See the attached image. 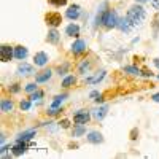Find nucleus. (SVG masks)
<instances>
[{"label": "nucleus", "instance_id": "nucleus-1", "mask_svg": "<svg viewBox=\"0 0 159 159\" xmlns=\"http://www.w3.org/2000/svg\"><path fill=\"white\" fill-rule=\"evenodd\" d=\"M145 16H147V13H145V10L142 8V7H130L129 10H127V15H126V18H127V21L134 25H139V24H142L143 22V19H145Z\"/></svg>", "mask_w": 159, "mask_h": 159}, {"label": "nucleus", "instance_id": "nucleus-2", "mask_svg": "<svg viewBox=\"0 0 159 159\" xmlns=\"http://www.w3.org/2000/svg\"><path fill=\"white\" fill-rule=\"evenodd\" d=\"M118 22H119V21H118V16H116L115 11L108 10V11L103 13V21H102V24L105 25V27L113 29V27H116V25H118Z\"/></svg>", "mask_w": 159, "mask_h": 159}, {"label": "nucleus", "instance_id": "nucleus-3", "mask_svg": "<svg viewBox=\"0 0 159 159\" xmlns=\"http://www.w3.org/2000/svg\"><path fill=\"white\" fill-rule=\"evenodd\" d=\"M45 21L48 25H51V27H57V25L62 22V16L59 15V13L52 11V13H48V15L45 16Z\"/></svg>", "mask_w": 159, "mask_h": 159}, {"label": "nucleus", "instance_id": "nucleus-4", "mask_svg": "<svg viewBox=\"0 0 159 159\" xmlns=\"http://www.w3.org/2000/svg\"><path fill=\"white\" fill-rule=\"evenodd\" d=\"M89 119H91L89 111H86V110H80V111L73 116V123H75V124H86Z\"/></svg>", "mask_w": 159, "mask_h": 159}, {"label": "nucleus", "instance_id": "nucleus-5", "mask_svg": "<svg viewBox=\"0 0 159 159\" xmlns=\"http://www.w3.org/2000/svg\"><path fill=\"white\" fill-rule=\"evenodd\" d=\"M0 51H2V62H8L13 56H15V48H11L8 45H3L0 48Z\"/></svg>", "mask_w": 159, "mask_h": 159}, {"label": "nucleus", "instance_id": "nucleus-6", "mask_svg": "<svg viewBox=\"0 0 159 159\" xmlns=\"http://www.w3.org/2000/svg\"><path fill=\"white\" fill-rule=\"evenodd\" d=\"M34 62H35L37 67H43V65H46V62H48V54L43 52V51L37 52V54L34 56Z\"/></svg>", "mask_w": 159, "mask_h": 159}, {"label": "nucleus", "instance_id": "nucleus-7", "mask_svg": "<svg viewBox=\"0 0 159 159\" xmlns=\"http://www.w3.org/2000/svg\"><path fill=\"white\" fill-rule=\"evenodd\" d=\"M88 142L89 143H102L103 142V135L100 134V132L97 130H92L88 134Z\"/></svg>", "mask_w": 159, "mask_h": 159}, {"label": "nucleus", "instance_id": "nucleus-8", "mask_svg": "<svg viewBox=\"0 0 159 159\" xmlns=\"http://www.w3.org/2000/svg\"><path fill=\"white\" fill-rule=\"evenodd\" d=\"M84 49H86V42H83V40H76V42L72 45V52L73 54H81Z\"/></svg>", "mask_w": 159, "mask_h": 159}, {"label": "nucleus", "instance_id": "nucleus-9", "mask_svg": "<svg viewBox=\"0 0 159 159\" xmlns=\"http://www.w3.org/2000/svg\"><path fill=\"white\" fill-rule=\"evenodd\" d=\"M35 134H37L35 129H29V130H25V132H21L19 137H18V140H19V142H29V140H32V139L35 137Z\"/></svg>", "mask_w": 159, "mask_h": 159}, {"label": "nucleus", "instance_id": "nucleus-10", "mask_svg": "<svg viewBox=\"0 0 159 159\" xmlns=\"http://www.w3.org/2000/svg\"><path fill=\"white\" fill-rule=\"evenodd\" d=\"M80 13H81L80 7H78V5H72V7H69L67 13H65V16H67L69 19H76V18L80 16Z\"/></svg>", "mask_w": 159, "mask_h": 159}, {"label": "nucleus", "instance_id": "nucleus-11", "mask_svg": "<svg viewBox=\"0 0 159 159\" xmlns=\"http://www.w3.org/2000/svg\"><path fill=\"white\" fill-rule=\"evenodd\" d=\"M27 54H29V51H27V48H25V46H16L15 48V57L16 59L22 61V59L27 57Z\"/></svg>", "mask_w": 159, "mask_h": 159}, {"label": "nucleus", "instance_id": "nucleus-12", "mask_svg": "<svg viewBox=\"0 0 159 159\" xmlns=\"http://www.w3.org/2000/svg\"><path fill=\"white\" fill-rule=\"evenodd\" d=\"M51 75H52V73H51L49 69H48V70H43V72H40V73L35 76V81H37V83H46L48 80L51 78Z\"/></svg>", "mask_w": 159, "mask_h": 159}, {"label": "nucleus", "instance_id": "nucleus-13", "mask_svg": "<svg viewBox=\"0 0 159 159\" xmlns=\"http://www.w3.org/2000/svg\"><path fill=\"white\" fill-rule=\"evenodd\" d=\"M65 97H67L65 94H62V96H57V97H56V100L51 103V108H49V111H48V113H49V115H54V113H57V111H56V108H57L59 105L64 102V99H65Z\"/></svg>", "mask_w": 159, "mask_h": 159}, {"label": "nucleus", "instance_id": "nucleus-14", "mask_svg": "<svg viewBox=\"0 0 159 159\" xmlns=\"http://www.w3.org/2000/svg\"><path fill=\"white\" fill-rule=\"evenodd\" d=\"M25 150H27V147L24 145V142H16V145L13 147V154L15 156H21V154H24L25 153Z\"/></svg>", "mask_w": 159, "mask_h": 159}, {"label": "nucleus", "instance_id": "nucleus-15", "mask_svg": "<svg viewBox=\"0 0 159 159\" xmlns=\"http://www.w3.org/2000/svg\"><path fill=\"white\" fill-rule=\"evenodd\" d=\"M18 73L19 75H30V73H34V67L29 65V64H25V62H22L18 67Z\"/></svg>", "mask_w": 159, "mask_h": 159}, {"label": "nucleus", "instance_id": "nucleus-16", "mask_svg": "<svg viewBox=\"0 0 159 159\" xmlns=\"http://www.w3.org/2000/svg\"><path fill=\"white\" fill-rule=\"evenodd\" d=\"M65 34L70 35V37H78L80 27H78L76 24H70V25H67V27H65Z\"/></svg>", "mask_w": 159, "mask_h": 159}, {"label": "nucleus", "instance_id": "nucleus-17", "mask_svg": "<svg viewBox=\"0 0 159 159\" xmlns=\"http://www.w3.org/2000/svg\"><path fill=\"white\" fill-rule=\"evenodd\" d=\"M107 111H108V107H100V108L94 110V118L97 119V121H100V119H103L105 116H107Z\"/></svg>", "mask_w": 159, "mask_h": 159}, {"label": "nucleus", "instance_id": "nucleus-18", "mask_svg": "<svg viewBox=\"0 0 159 159\" xmlns=\"http://www.w3.org/2000/svg\"><path fill=\"white\" fill-rule=\"evenodd\" d=\"M46 40H48L49 43H57V42H59V34H57V30H54V29L49 30V32H48Z\"/></svg>", "mask_w": 159, "mask_h": 159}, {"label": "nucleus", "instance_id": "nucleus-19", "mask_svg": "<svg viewBox=\"0 0 159 159\" xmlns=\"http://www.w3.org/2000/svg\"><path fill=\"white\" fill-rule=\"evenodd\" d=\"M0 110H2L3 113H8L13 110V102L11 100H2V103H0Z\"/></svg>", "mask_w": 159, "mask_h": 159}, {"label": "nucleus", "instance_id": "nucleus-20", "mask_svg": "<svg viewBox=\"0 0 159 159\" xmlns=\"http://www.w3.org/2000/svg\"><path fill=\"white\" fill-rule=\"evenodd\" d=\"M105 76V72H99L97 75H94V76H91V78H86V83H91V84H94V83H99L100 80Z\"/></svg>", "mask_w": 159, "mask_h": 159}, {"label": "nucleus", "instance_id": "nucleus-21", "mask_svg": "<svg viewBox=\"0 0 159 159\" xmlns=\"http://www.w3.org/2000/svg\"><path fill=\"white\" fill-rule=\"evenodd\" d=\"M75 83H76V78H75L73 75H70V76H67V78H64L62 86H64V88H70V86L75 84Z\"/></svg>", "mask_w": 159, "mask_h": 159}, {"label": "nucleus", "instance_id": "nucleus-22", "mask_svg": "<svg viewBox=\"0 0 159 159\" xmlns=\"http://www.w3.org/2000/svg\"><path fill=\"white\" fill-rule=\"evenodd\" d=\"M84 132H86V127L83 124H78V127L73 130V137H80V135H83Z\"/></svg>", "mask_w": 159, "mask_h": 159}, {"label": "nucleus", "instance_id": "nucleus-23", "mask_svg": "<svg viewBox=\"0 0 159 159\" xmlns=\"http://www.w3.org/2000/svg\"><path fill=\"white\" fill-rule=\"evenodd\" d=\"M124 72H127V73H130V75H140V70H139L137 67H132V65H126Z\"/></svg>", "mask_w": 159, "mask_h": 159}, {"label": "nucleus", "instance_id": "nucleus-24", "mask_svg": "<svg viewBox=\"0 0 159 159\" xmlns=\"http://www.w3.org/2000/svg\"><path fill=\"white\" fill-rule=\"evenodd\" d=\"M48 2L52 5V7H64L67 3V0H48Z\"/></svg>", "mask_w": 159, "mask_h": 159}, {"label": "nucleus", "instance_id": "nucleus-25", "mask_svg": "<svg viewBox=\"0 0 159 159\" xmlns=\"http://www.w3.org/2000/svg\"><path fill=\"white\" fill-rule=\"evenodd\" d=\"M25 91L27 92H35L37 91V84L35 83H29L27 86H25Z\"/></svg>", "mask_w": 159, "mask_h": 159}, {"label": "nucleus", "instance_id": "nucleus-26", "mask_svg": "<svg viewBox=\"0 0 159 159\" xmlns=\"http://www.w3.org/2000/svg\"><path fill=\"white\" fill-rule=\"evenodd\" d=\"M88 69H89V62H86V61H84L81 65H80V73H84Z\"/></svg>", "mask_w": 159, "mask_h": 159}, {"label": "nucleus", "instance_id": "nucleus-27", "mask_svg": "<svg viewBox=\"0 0 159 159\" xmlns=\"http://www.w3.org/2000/svg\"><path fill=\"white\" fill-rule=\"evenodd\" d=\"M42 96H43V92H42V91H35L30 99H32V100H38V99H42Z\"/></svg>", "mask_w": 159, "mask_h": 159}, {"label": "nucleus", "instance_id": "nucleus-28", "mask_svg": "<svg viewBox=\"0 0 159 159\" xmlns=\"http://www.w3.org/2000/svg\"><path fill=\"white\" fill-rule=\"evenodd\" d=\"M91 97L94 99L96 102H102V96L99 94V92H96V91H94V92H91Z\"/></svg>", "mask_w": 159, "mask_h": 159}, {"label": "nucleus", "instance_id": "nucleus-29", "mask_svg": "<svg viewBox=\"0 0 159 159\" xmlns=\"http://www.w3.org/2000/svg\"><path fill=\"white\" fill-rule=\"evenodd\" d=\"M21 108H22V110H29V108H30V102H29V100L21 102Z\"/></svg>", "mask_w": 159, "mask_h": 159}, {"label": "nucleus", "instance_id": "nucleus-30", "mask_svg": "<svg viewBox=\"0 0 159 159\" xmlns=\"http://www.w3.org/2000/svg\"><path fill=\"white\" fill-rule=\"evenodd\" d=\"M69 69V64H64L62 67H59V75H64V72Z\"/></svg>", "mask_w": 159, "mask_h": 159}, {"label": "nucleus", "instance_id": "nucleus-31", "mask_svg": "<svg viewBox=\"0 0 159 159\" xmlns=\"http://www.w3.org/2000/svg\"><path fill=\"white\" fill-rule=\"evenodd\" d=\"M153 100H154V102H159V94H154V96H153Z\"/></svg>", "mask_w": 159, "mask_h": 159}, {"label": "nucleus", "instance_id": "nucleus-32", "mask_svg": "<svg viewBox=\"0 0 159 159\" xmlns=\"http://www.w3.org/2000/svg\"><path fill=\"white\" fill-rule=\"evenodd\" d=\"M61 124H62V127H69V123H67V121H62Z\"/></svg>", "mask_w": 159, "mask_h": 159}, {"label": "nucleus", "instance_id": "nucleus-33", "mask_svg": "<svg viewBox=\"0 0 159 159\" xmlns=\"http://www.w3.org/2000/svg\"><path fill=\"white\" fill-rule=\"evenodd\" d=\"M135 2H139V3H145V2H150V0H135Z\"/></svg>", "mask_w": 159, "mask_h": 159}, {"label": "nucleus", "instance_id": "nucleus-34", "mask_svg": "<svg viewBox=\"0 0 159 159\" xmlns=\"http://www.w3.org/2000/svg\"><path fill=\"white\" fill-rule=\"evenodd\" d=\"M154 65H156V67H159V59H154Z\"/></svg>", "mask_w": 159, "mask_h": 159}, {"label": "nucleus", "instance_id": "nucleus-35", "mask_svg": "<svg viewBox=\"0 0 159 159\" xmlns=\"http://www.w3.org/2000/svg\"><path fill=\"white\" fill-rule=\"evenodd\" d=\"M157 78H159V75H157Z\"/></svg>", "mask_w": 159, "mask_h": 159}]
</instances>
